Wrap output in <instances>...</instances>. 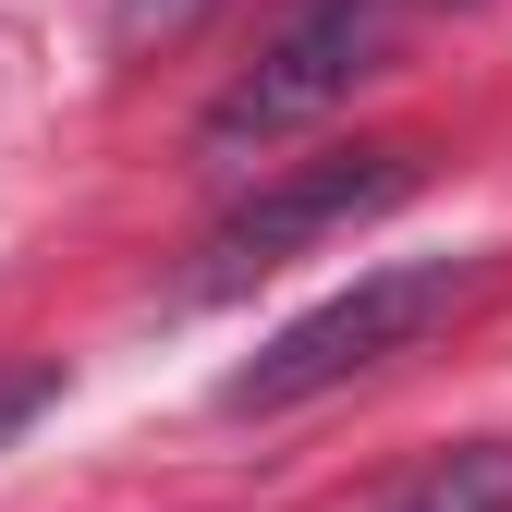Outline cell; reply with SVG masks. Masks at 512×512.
I'll list each match as a JSON object with an SVG mask.
<instances>
[{"label": "cell", "instance_id": "obj_1", "mask_svg": "<svg viewBox=\"0 0 512 512\" xmlns=\"http://www.w3.org/2000/svg\"><path fill=\"white\" fill-rule=\"evenodd\" d=\"M476 293V269L464 256H415V269H366L354 293H330V305H305L281 342H256L232 378H220V403L232 415H293V403H317V391H342V378H366V366H391L415 330H439Z\"/></svg>", "mask_w": 512, "mask_h": 512}, {"label": "cell", "instance_id": "obj_2", "mask_svg": "<svg viewBox=\"0 0 512 512\" xmlns=\"http://www.w3.org/2000/svg\"><path fill=\"white\" fill-rule=\"evenodd\" d=\"M415 196V147H354V159H305V171H281V183H256V196L196 244V269H183V293H244V281H269V269H293L305 244H330V232H354V220H378V208H403Z\"/></svg>", "mask_w": 512, "mask_h": 512}, {"label": "cell", "instance_id": "obj_3", "mask_svg": "<svg viewBox=\"0 0 512 512\" xmlns=\"http://www.w3.org/2000/svg\"><path fill=\"white\" fill-rule=\"evenodd\" d=\"M366 74V0H305V13L281 25V49L256 61L244 86H220V110H208V159H244V147H269V135H293V122H317L342 86Z\"/></svg>", "mask_w": 512, "mask_h": 512}, {"label": "cell", "instance_id": "obj_4", "mask_svg": "<svg viewBox=\"0 0 512 512\" xmlns=\"http://www.w3.org/2000/svg\"><path fill=\"white\" fill-rule=\"evenodd\" d=\"M391 512H512V452H500V439H476V452H439Z\"/></svg>", "mask_w": 512, "mask_h": 512}, {"label": "cell", "instance_id": "obj_5", "mask_svg": "<svg viewBox=\"0 0 512 512\" xmlns=\"http://www.w3.org/2000/svg\"><path fill=\"white\" fill-rule=\"evenodd\" d=\"M49 403H61V366H49V354H0V452H13Z\"/></svg>", "mask_w": 512, "mask_h": 512}, {"label": "cell", "instance_id": "obj_6", "mask_svg": "<svg viewBox=\"0 0 512 512\" xmlns=\"http://www.w3.org/2000/svg\"><path fill=\"white\" fill-rule=\"evenodd\" d=\"M208 0H122V49H147V37H183Z\"/></svg>", "mask_w": 512, "mask_h": 512}]
</instances>
